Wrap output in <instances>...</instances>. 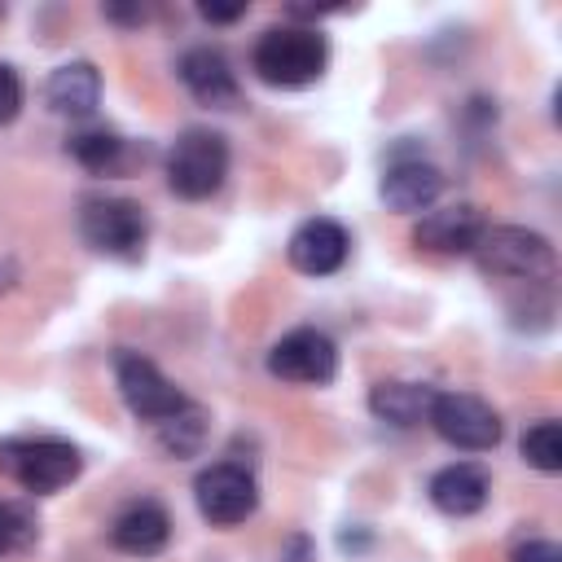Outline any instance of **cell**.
<instances>
[{"label":"cell","instance_id":"cell-17","mask_svg":"<svg viewBox=\"0 0 562 562\" xmlns=\"http://www.w3.org/2000/svg\"><path fill=\"white\" fill-rule=\"evenodd\" d=\"M435 395L439 391L426 382H378L369 391V413L378 422H391V426H417L430 417Z\"/></svg>","mask_w":562,"mask_h":562},{"label":"cell","instance_id":"cell-5","mask_svg":"<svg viewBox=\"0 0 562 562\" xmlns=\"http://www.w3.org/2000/svg\"><path fill=\"white\" fill-rule=\"evenodd\" d=\"M83 470V457L66 439H4L0 443V474H9L18 487L48 496L75 483Z\"/></svg>","mask_w":562,"mask_h":562},{"label":"cell","instance_id":"cell-25","mask_svg":"<svg viewBox=\"0 0 562 562\" xmlns=\"http://www.w3.org/2000/svg\"><path fill=\"white\" fill-rule=\"evenodd\" d=\"M101 13H105L110 22H119V26H140V22L149 18L145 4H101Z\"/></svg>","mask_w":562,"mask_h":562},{"label":"cell","instance_id":"cell-12","mask_svg":"<svg viewBox=\"0 0 562 562\" xmlns=\"http://www.w3.org/2000/svg\"><path fill=\"white\" fill-rule=\"evenodd\" d=\"M180 83L193 92V101L211 105V110H233L241 101V88H237V75L228 66V57L211 44H198L180 57Z\"/></svg>","mask_w":562,"mask_h":562},{"label":"cell","instance_id":"cell-1","mask_svg":"<svg viewBox=\"0 0 562 562\" xmlns=\"http://www.w3.org/2000/svg\"><path fill=\"white\" fill-rule=\"evenodd\" d=\"M250 66L272 88H307L329 66V40L316 26H268L255 40Z\"/></svg>","mask_w":562,"mask_h":562},{"label":"cell","instance_id":"cell-11","mask_svg":"<svg viewBox=\"0 0 562 562\" xmlns=\"http://www.w3.org/2000/svg\"><path fill=\"white\" fill-rule=\"evenodd\" d=\"M483 233H487L483 211L474 202H457V206L426 211L422 224L413 228V241L422 250H435V255H470Z\"/></svg>","mask_w":562,"mask_h":562},{"label":"cell","instance_id":"cell-22","mask_svg":"<svg viewBox=\"0 0 562 562\" xmlns=\"http://www.w3.org/2000/svg\"><path fill=\"white\" fill-rule=\"evenodd\" d=\"M22 114V79L9 61H0V127H9Z\"/></svg>","mask_w":562,"mask_h":562},{"label":"cell","instance_id":"cell-10","mask_svg":"<svg viewBox=\"0 0 562 562\" xmlns=\"http://www.w3.org/2000/svg\"><path fill=\"white\" fill-rule=\"evenodd\" d=\"M347 250H351L347 228H342L338 220H325V215L303 220V224L290 233V246H285L290 263H294L303 277H329V272H338V268L347 263Z\"/></svg>","mask_w":562,"mask_h":562},{"label":"cell","instance_id":"cell-16","mask_svg":"<svg viewBox=\"0 0 562 562\" xmlns=\"http://www.w3.org/2000/svg\"><path fill=\"white\" fill-rule=\"evenodd\" d=\"M44 97L57 114H70V119H88L101 101V75L92 61H66L48 75L44 83Z\"/></svg>","mask_w":562,"mask_h":562},{"label":"cell","instance_id":"cell-15","mask_svg":"<svg viewBox=\"0 0 562 562\" xmlns=\"http://www.w3.org/2000/svg\"><path fill=\"white\" fill-rule=\"evenodd\" d=\"M426 492H430V505H435L439 514H448V518H470V514H479V509L487 505L492 483H487V474H483L479 465L457 461V465L435 470V479H430Z\"/></svg>","mask_w":562,"mask_h":562},{"label":"cell","instance_id":"cell-23","mask_svg":"<svg viewBox=\"0 0 562 562\" xmlns=\"http://www.w3.org/2000/svg\"><path fill=\"white\" fill-rule=\"evenodd\" d=\"M509 562H562V549L553 540H522Z\"/></svg>","mask_w":562,"mask_h":562},{"label":"cell","instance_id":"cell-20","mask_svg":"<svg viewBox=\"0 0 562 562\" xmlns=\"http://www.w3.org/2000/svg\"><path fill=\"white\" fill-rule=\"evenodd\" d=\"M66 149H70V154H75V162H79V167H88V171H114V167H119V158H123V140H119L114 132H105V127L75 132Z\"/></svg>","mask_w":562,"mask_h":562},{"label":"cell","instance_id":"cell-21","mask_svg":"<svg viewBox=\"0 0 562 562\" xmlns=\"http://www.w3.org/2000/svg\"><path fill=\"white\" fill-rule=\"evenodd\" d=\"M40 540V522L26 505L18 501H0V558H18L31 553Z\"/></svg>","mask_w":562,"mask_h":562},{"label":"cell","instance_id":"cell-13","mask_svg":"<svg viewBox=\"0 0 562 562\" xmlns=\"http://www.w3.org/2000/svg\"><path fill=\"white\" fill-rule=\"evenodd\" d=\"M382 202L400 215H413V211H426L439 193H443V171L435 162H422V158H395L386 171H382V184H378Z\"/></svg>","mask_w":562,"mask_h":562},{"label":"cell","instance_id":"cell-9","mask_svg":"<svg viewBox=\"0 0 562 562\" xmlns=\"http://www.w3.org/2000/svg\"><path fill=\"white\" fill-rule=\"evenodd\" d=\"M268 373L281 382H299V386H325L338 373V347L325 329H290L285 338L272 342L268 351Z\"/></svg>","mask_w":562,"mask_h":562},{"label":"cell","instance_id":"cell-14","mask_svg":"<svg viewBox=\"0 0 562 562\" xmlns=\"http://www.w3.org/2000/svg\"><path fill=\"white\" fill-rule=\"evenodd\" d=\"M167 540H171V518L158 501H132L110 522V544L119 553H132V558H154L167 549Z\"/></svg>","mask_w":562,"mask_h":562},{"label":"cell","instance_id":"cell-3","mask_svg":"<svg viewBox=\"0 0 562 562\" xmlns=\"http://www.w3.org/2000/svg\"><path fill=\"white\" fill-rule=\"evenodd\" d=\"M79 237L110 259H140L145 241H149V215L140 202L132 198H110V193H92L79 202Z\"/></svg>","mask_w":562,"mask_h":562},{"label":"cell","instance_id":"cell-7","mask_svg":"<svg viewBox=\"0 0 562 562\" xmlns=\"http://www.w3.org/2000/svg\"><path fill=\"white\" fill-rule=\"evenodd\" d=\"M114 382H119V395L132 408V417L154 422V426L176 417L189 404L180 395V386H171V378L149 356H140V351H119L114 356Z\"/></svg>","mask_w":562,"mask_h":562},{"label":"cell","instance_id":"cell-6","mask_svg":"<svg viewBox=\"0 0 562 562\" xmlns=\"http://www.w3.org/2000/svg\"><path fill=\"white\" fill-rule=\"evenodd\" d=\"M435 435L461 452H492L501 443V417L487 400L470 395V391H439L430 404Z\"/></svg>","mask_w":562,"mask_h":562},{"label":"cell","instance_id":"cell-27","mask_svg":"<svg viewBox=\"0 0 562 562\" xmlns=\"http://www.w3.org/2000/svg\"><path fill=\"white\" fill-rule=\"evenodd\" d=\"M0 18H4V4H0Z\"/></svg>","mask_w":562,"mask_h":562},{"label":"cell","instance_id":"cell-18","mask_svg":"<svg viewBox=\"0 0 562 562\" xmlns=\"http://www.w3.org/2000/svg\"><path fill=\"white\" fill-rule=\"evenodd\" d=\"M202 435H206V413L198 404H184L176 417L158 422V448L171 452V457H189L202 448Z\"/></svg>","mask_w":562,"mask_h":562},{"label":"cell","instance_id":"cell-24","mask_svg":"<svg viewBox=\"0 0 562 562\" xmlns=\"http://www.w3.org/2000/svg\"><path fill=\"white\" fill-rule=\"evenodd\" d=\"M246 0H233V4H215V0H202L198 4V13L206 18V22H237V18H246Z\"/></svg>","mask_w":562,"mask_h":562},{"label":"cell","instance_id":"cell-2","mask_svg":"<svg viewBox=\"0 0 562 562\" xmlns=\"http://www.w3.org/2000/svg\"><path fill=\"white\" fill-rule=\"evenodd\" d=\"M479 272L496 277V281H522V285H549L558 272V255L549 246V237H540L536 228L522 224H487V233L474 246Z\"/></svg>","mask_w":562,"mask_h":562},{"label":"cell","instance_id":"cell-19","mask_svg":"<svg viewBox=\"0 0 562 562\" xmlns=\"http://www.w3.org/2000/svg\"><path fill=\"white\" fill-rule=\"evenodd\" d=\"M518 452H522V461H527L531 470L558 474V470H562V426L549 422V417L536 422V426H527L522 439H518Z\"/></svg>","mask_w":562,"mask_h":562},{"label":"cell","instance_id":"cell-26","mask_svg":"<svg viewBox=\"0 0 562 562\" xmlns=\"http://www.w3.org/2000/svg\"><path fill=\"white\" fill-rule=\"evenodd\" d=\"M277 562H316V549H312V540H307V536H290V540L281 544Z\"/></svg>","mask_w":562,"mask_h":562},{"label":"cell","instance_id":"cell-4","mask_svg":"<svg viewBox=\"0 0 562 562\" xmlns=\"http://www.w3.org/2000/svg\"><path fill=\"white\" fill-rule=\"evenodd\" d=\"M228 180V140L211 127H184L167 149V184L184 202L220 193Z\"/></svg>","mask_w":562,"mask_h":562},{"label":"cell","instance_id":"cell-8","mask_svg":"<svg viewBox=\"0 0 562 562\" xmlns=\"http://www.w3.org/2000/svg\"><path fill=\"white\" fill-rule=\"evenodd\" d=\"M193 501L211 527H237L259 509V483L250 470L233 461H215L193 479Z\"/></svg>","mask_w":562,"mask_h":562}]
</instances>
